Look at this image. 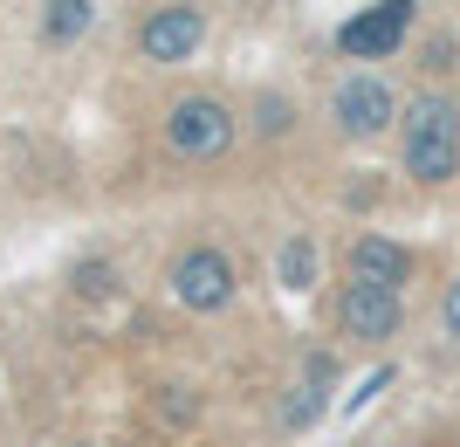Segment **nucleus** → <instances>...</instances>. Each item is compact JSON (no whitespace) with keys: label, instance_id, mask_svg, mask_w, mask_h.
<instances>
[{"label":"nucleus","instance_id":"4","mask_svg":"<svg viewBox=\"0 0 460 447\" xmlns=\"http://www.w3.org/2000/svg\"><path fill=\"white\" fill-rule=\"evenodd\" d=\"M405 21H412V0H378V7H365L358 21H344V28H337V49H344V56H358V62L392 56V49L405 41Z\"/></svg>","mask_w":460,"mask_h":447},{"label":"nucleus","instance_id":"6","mask_svg":"<svg viewBox=\"0 0 460 447\" xmlns=\"http://www.w3.org/2000/svg\"><path fill=\"white\" fill-rule=\"evenodd\" d=\"M392 117H399V103H392V90H385L378 76H350L344 90H337V124H344L350 138H378Z\"/></svg>","mask_w":460,"mask_h":447},{"label":"nucleus","instance_id":"7","mask_svg":"<svg viewBox=\"0 0 460 447\" xmlns=\"http://www.w3.org/2000/svg\"><path fill=\"white\" fill-rule=\"evenodd\" d=\"M412 275V255L399 241H385V234H365V241H350V282H371V290H392Z\"/></svg>","mask_w":460,"mask_h":447},{"label":"nucleus","instance_id":"9","mask_svg":"<svg viewBox=\"0 0 460 447\" xmlns=\"http://www.w3.org/2000/svg\"><path fill=\"white\" fill-rule=\"evenodd\" d=\"M41 35H49V41H76V35H90V0H49Z\"/></svg>","mask_w":460,"mask_h":447},{"label":"nucleus","instance_id":"11","mask_svg":"<svg viewBox=\"0 0 460 447\" xmlns=\"http://www.w3.org/2000/svg\"><path fill=\"white\" fill-rule=\"evenodd\" d=\"M440 317H447V337H460V282L447 290V303H440Z\"/></svg>","mask_w":460,"mask_h":447},{"label":"nucleus","instance_id":"1","mask_svg":"<svg viewBox=\"0 0 460 447\" xmlns=\"http://www.w3.org/2000/svg\"><path fill=\"white\" fill-rule=\"evenodd\" d=\"M405 173L440 186L460 173V111L447 97H412L405 103Z\"/></svg>","mask_w":460,"mask_h":447},{"label":"nucleus","instance_id":"3","mask_svg":"<svg viewBox=\"0 0 460 447\" xmlns=\"http://www.w3.org/2000/svg\"><path fill=\"white\" fill-rule=\"evenodd\" d=\"M172 296L186 303V310H227V303H234V262H227L220 248H192V255H179Z\"/></svg>","mask_w":460,"mask_h":447},{"label":"nucleus","instance_id":"5","mask_svg":"<svg viewBox=\"0 0 460 447\" xmlns=\"http://www.w3.org/2000/svg\"><path fill=\"white\" fill-rule=\"evenodd\" d=\"M199 35H207V14H199V7H158V14L137 28V49H145V62H186L192 49H199Z\"/></svg>","mask_w":460,"mask_h":447},{"label":"nucleus","instance_id":"8","mask_svg":"<svg viewBox=\"0 0 460 447\" xmlns=\"http://www.w3.org/2000/svg\"><path fill=\"white\" fill-rule=\"evenodd\" d=\"M344 331L350 337H371V344L392 337V331H399V296L371 290V282H350V290H344Z\"/></svg>","mask_w":460,"mask_h":447},{"label":"nucleus","instance_id":"2","mask_svg":"<svg viewBox=\"0 0 460 447\" xmlns=\"http://www.w3.org/2000/svg\"><path fill=\"white\" fill-rule=\"evenodd\" d=\"M165 138H172V152H186V158H220L234 145V111L220 97H186L165 117Z\"/></svg>","mask_w":460,"mask_h":447},{"label":"nucleus","instance_id":"10","mask_svg":"<svg viewBox=\"0 0 460 447\" xmlns=\"http://www.w3.org/2000/svg\"><path fill=\"white\" fill-rule=\"evenodd\" d=\"M282 282L288 290H309V282H316V248H309V241H288L282 248Z\"/></svg>","mask_w":460,"mask_h":447}]
</instances>
